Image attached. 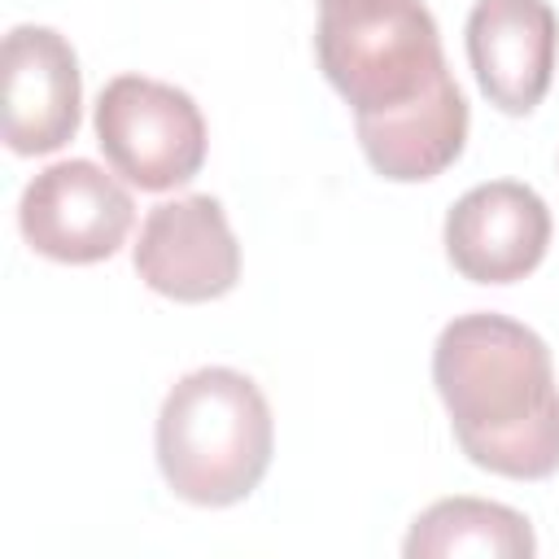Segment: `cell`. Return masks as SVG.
I'll return each mask as SVG.
<instances>
[{
	"label": "cell",
	"mask_w": 559,
	"mask_h": 559,
	"mask_svg": "<svg viewBox=\"0 0 559 559\" xmlns=\"http://www.w3.org/2000/svg\"><path fill=\"white\" fill-rule=\"evenodd\" d=\"M432 384L476 467L511 480L559 472V384L533 328L493 310L450 319L432 345Z\"/></svg>",
	"instance_id": "cell-1"
},
{
	"label": "cell",
	"mask_w": 559,
	"mask_h": 559,
	"mask_svg": "<svg viewBox=\"0 0 559 559\" xmlns=\"http://www.w3.org/2000/svg\"><path fill=\"white\" fill-rule=\"evenodd\" d=\"M275 454V419L262 389L231 367L188 371L157 411V467L192 507L249 498Z\"/></svg>",
	"instance_id": "cell-2"
},
{
	"label": "cell",
	"mask_w": 559,
	"mask_h": 559,
	"mask_svg": "<svg viewBox=\"0 0 559 559\" xmlns=\"http://www.w3.org/2000/svg\"><path fill=\"white\" fill-rule=\"evenodd\" d=\"M314 52L354 118L393 114L450 74L424 0H328L319 4Z\"/></svg>",
	"instance_id": "cell-3"
},
{
	"label": "cell",
	"mask_w": 559,
	"mask_h": 559,
	"mask_svg": "<svg viewBox=\"0 0 559 559\" xmlns=\"http://www.w3.org/2000/svg\"><path fill=\"white\" fill-rule=\"evenodd\" d=\"M96 144L114 175L140 192H166L201 170L205 118L183 87L144 74H118L96 100Z\"/></svg>",
	"instance_id": "cell-4"
},
{
	"label": "cell",
	"mask_w": 559,
	"mask_h": 559,
	"mask_svg": "<svg viewBox=\"0 0 559 559\" xmlns=\"http://www.w3.org/2000/svg\"><path fill=\"white\" fill-rule=\"evenodd\" d=\"M131 223H135L131 192L87 157H70L39 170L17 201V227L26 245L70 266L114 258Z\"/></svg>",
	"instance_id": "cell-5"
},
{
	"label": "cell",
	"mask_w": 559,
	"mask_h": 559,
	"mask_svg": "<svg viewBox=\"0 0 559 559\" xmlns=\"http://www.w3.org/2000/svg\"><path fill=\"white\" fill-rule=\"evenodd\" d=\"M131 262L135 275L170 301H214L240 280V245L210 192L153 205L140 223Z\"/></svg>",
	"instance_id": "cell-6"
},
{
	"label": "cell",
	"mask_w": 559,
	"mask_h": 559,
	"mask_svg": "<svg viewBox=\"0 0 559 559\" xmlns=\"http://www.w3.org/2000/svg\"><path fill=\"white\" fill-rule=\"evenodd\" d=\"M550 210L515 179L467 188L445 214V258L472 284H515L546 258Z\"/></svg>",
	"instance_id": "cell-7"
},
{
	"label": "cell",
	"mask_w": 559,
	"mask_h": 559,
	"mask_svg": "<svg viewBox=\"0 0 559 559\" xmlns=\"http://www.w3.org/2000/svg\"><path fill=\"white\" fill-rule=\"evenodd\" d=\"M79 57L52 26H13L4 35V140L13 153H57L79 131Z\"/></svg>",
	"instance_id": "cell-8"
},
{
	"label": "cell",
	"mask_w": 559,
	"mask_h": 559,
	"mask_svg": "<svg viewBox=\"0 0 559 559\" xmlns=\"http://www.w3.org/2000/svg\"><path fill=\"white\" fill-rule=\"evenodd\" d=\"M559 22L546 0H476L467 13V61L502 114H533L550 87Z\"/></svg>",
	"instance_id": "cell-9"
},
{
	"label": "cell",
	"mask_w": 559,
	"mask_h": 559,
	"mask_svg": "<svg viewBox=\"0 0 559 559\" xmlns=\"http://www.w3.org/2000/svg\"><path fill=\"white\" fill-rule=\"evenodd\" d=\"M467 122H472L467 100H463L454 74H445L432 92H424L419 100H411L393 114L354 118L358 144H362L371 170L393 183L437 179L445 166H454L467 144Z\"/></svg>",
	"instance_id": "cell-10"
},
{
	"label": "cell",
	"mask_w": 559,
	"mask_h": 559,
	"mask_svg": "<svg viewBox=\"0 0 559 559\" xmlns=\"http://www.w3.org/2000/svg\"><path fill=\"white\" fill-rule=\"evenodd\" d=\"M537 537L528 520L485 498H441L415 515L402 555L406 559H528Z\"/></svg>",
	"instance_id": "cell-11"
},
{
	"label": "cell",
	"mask_w": 559,
	"mask_h": 559,
	"mask_svg": "<svg viewBox=\"0 0 559 559\" xmlns=\"http://www.w3.org/2000/svg\"><path fill=\"white\" fill-rule=\"evenodd\" d=\"M319 4H328V0H319Z\"/></svg>",
	"instance_id": "cell-12"
}]
</instances>
